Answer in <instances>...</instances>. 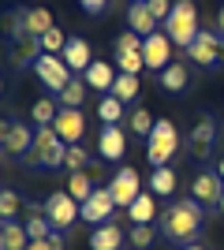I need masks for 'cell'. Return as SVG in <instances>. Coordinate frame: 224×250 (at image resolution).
Segmentation results:
<instances>
[{
  "mask_svg": "<svg viewBox=\"0 0 224 250\" xmlns=\"http://www.w3.org/2000/svg\"><path fill=\"white\" fill-rule=\"evenodd\" d=\"M142 42H146V38H139L135 30H123L116 38V52H142Z\"/></svg>",
  "mask_w": 224,
  "mask_h": 250,
  "instance_id": "cell-38",
  "label": "cell"
},
{
  "mask_svg": "<svg viewBox=\"0 0 224 250\" xmlns=\"http://www.w3.org/2000/svg\"><path fill=\"white\" fill-rule=\"evenodd\" d=\"M0 213H4V220H15V213H19V194L11 187L0 190Z\"/></svg>",
  "mask_w": 224,
  "mask_h": 250,
  "instance_id": "cell-37",
  "label": "cell"
},
{
  "mask_svg": "<svg viewBox=\"0 0 224 250\" xmlns=\"http://www.w3.org/2000/svg\"><path fill=\"white\" fill-rule=\"evenodd\" d=\"M53 220L45 217V213H30V217H26V235H30V239H49V235H53Z\"/></svg>",
  "mask_w": 224,
  "mask_h": 250,
  "instance_id": "cell-30",
  "label": "cell"
},
{
  "mask_svg": "<svg viewBox=\"0 0 224 250\" xmlns=\"http://www.w3.org/2000/svg\"><path fill=\"white\" fill-rule=\"evenodd\" d=\"M56 22H53V11L45 8H30V15H26V30L34 34V38H41V34H49Z\"/></svg>",
  "mask_w": 224,
  "mask_h": 250,
  "instance_id": "cell-27",
  "label": "cell"
},
{
  "mask_svg": "<svg viewBox=\"0 0 224 250\" xmlns=\"http://www.w3.org/2000/svg\"><path fill=\"white\" fill-rule=\"evenodd\" d=\"M41 49H45V52H53V56H60V52L67 49V38H64V30H60V26H53L49 34H41Z\"/></svg>",
  "mask_w": 224,
  "mask_h": 250,
  "instance_id": "cell-36",
  "label": "cell"
},
{
  "mask_svg": "<svg viewBox=\"0 0 224 250\" xmlns=\"http://www.w3.org/2000/svg\"><path fill=\"white\" fill-rule=\"evenodd\" d=\"M94 179L86 176V172H75V176H67V194H71L75 202H79V206H82V202H90V194H94Z\"/></svg>",
  "mask_w": 224,
  "mask_h": 250,
  "instance_id": "cell-26",
  "label": "cell"
},
{
  "mask_svg": "<svg viewBox=\"0 0 224 250\" xmlns=\"http://www.w3.org/2000/svg\"><path fill=\"white\" fill-rule=\"evenodd\" d=\"M90 247H94V250H123V231H120V224H116V220H108V224L94 228Z\"/></svg>",
  "mask_w": 224,
  "mask_h": 250,
  "instance_id": "cell-18",
  "label": "cell"
},
{
  "mask_svg": "<svg viewBox=\"0 0 224 250\" xmlns=\"http://www.w3.org/2000/svg\"><path fill=\"white\" fill-rule=\"evenodd\" d=\"M56 116H60V108H56L49 97H38V101H34V120H38V127H53Z\"/></svg>",
  "mask_w": 224,
  "mask_h": 250,
  "instance_id": "cell-31",
  "label": "cell"
},
{
  "mask_svg": "<svg viewBox=\"0 0 224 250\" xmlns=\"http://www.w3.org/2000/svg\"><path fill=\"white\" fill-rule=\"evenodd\" d=\"M26 247H30L26 224H19V220H4V228H0V250H26Z\"/></svg>",
  "mask_w": 224,
  "mask_h": 250,
  "instance_id": "cell-21",
  "label": "cell"
},
{
  "mask_svg": "<svg viewBox=\"0 0 224 250\" xmlns=\"http://www.w3.org/2000/svg\"><path fill=\"white\" fill-rule=\"evenodd\" d=\"M127 30H135L139 38L157 34V19H153V11H149L146 0H131V8H127Z\"/></svg>",
  "mask_w": 224,
  "mask_h": 250,
  "instance_id": "cell-16",
  "label": "cell"
},
{
  "mask_svg": "<svg viewBox=\"0 0 224 250\" xmlns=\"http://www.w3.org/2000/svg\"><path fill=\"white\" fill-rule=\"evenodd\" d=\"M64 161H67V142L56 135V127H38L34 149L22 157V165L34 172H45V168H64Z\"/></svg>",
  "mask_w": 224,
  "mask_h": 250,
  "instance_id": "cell-2",
  "label": "cell"
},
{
  "mask_svg": "<svg viewBox=\"0 0 224 250\" xmlns=\"http://www.w3.org/2000/svg\"><path fill=\"white\" fill-rule=\"evenodd\" d=\"M202 220H205V209L198 206L194 198H180L172 202L168 213L161 217V231H164V239L168 243H194V235L202 231Z\"/></svg>",
  "mask_w": 224,
  "mask_h": 250,
  "instance_id": "cell-1",
  "label": "cell"
},
{
  "mask_svg": "<svg viewBox=\"0 0 224 250\" xmlns=\"http://www.w3.org/2000/svg\"><path fill=\"white\" fill-rule=\"evenodd\" d=\"M86 165H90V153H86V146H82V142H79V146H67V161H64V168H67V172L75 176V172H82Z\"/></svg>",
  "mask_w": 224,
  "mask_h": 250,
  "instance_id": "cell-34",
  "label": "cell"
},
{
  "mask_svg": "<svg viewBox=\"0 0 224 250\" xmlns=\"http://www.w3.org/2000/svg\"><path fill=\"white\" fill-rule=\"evenodd\" d=\"M164 34H168L176 49H191L194 38L202 34V22H198V8H194V0H176L172 4V15L164 19Z\"/></svg>",
  "mask_w": 224,
  "mask_h": 250,
  "instance_id": "cell-3",
  "label": "cell"
},
{
  "mask_svg": "<svg viewBox=\"0 0 224 250\" xmlns=\"http://www.w3.org/2000/svg\"><path fill=\"white\" fill-rule=\"evenodd\" d=\"M82 79H86V86H94V90H101V94H112V83H116L112 63H105V60H94L82 71Z\"/></svg>",
  "mask_w": 224,
  "mask_h": 250,
  "instance_id": "cell-19",
  "label": "cell"
},
{
  "mask_svg": "<svg viewBox=\"0 0 224 250\" xmlns=\"http://www.w3.org/2000/svg\"><path fill=\"white\" fill-rule=\"evenodd\" d=\"M34 138H38V131H30L26 124L4 120V153L8 157H26L34 149Z\"/></svg>",
  "mask_w": 224,
  "mask_h": 250,
  "instance_id": "cell-11",
  "label": "cell"
},
{
  "mask_svg": "<svg viewBox=\"0 0 224 250\" xmlns=\"http://www.w3.org/2000/svg\"><path fill=\"white\" fill-rule=\"evenodd\" d=\"M183 250H202V247H194V243H187V247H183Z\"/></svg>",
  "mask_w": 224,
  "mask_h": 250,
  "instance_id": "cell-45",
  "label": "cell"
},
{
  "mask_svg": "<svg viewBox=\"0 0 224 250\" xmlns=\"http://www.w3.org/2000/svg\"><path fill=\"white\" fill-rule=\"evenodd\" d=\"M112 209H116V202H112L108 187H97L94 194H90V202H82V220L101 228V224H108V220H112Z\"/></svg>",
  "mask_w": 224,
  "mask_h": 250,
  "instance_id": "cell-14",
  "label": "cell"
},
{
  "mask_svg": "<svg viewBox=\"0 0 224 250\" xmlns=\"http://www.w3.org/2000/svg\"><path fill=\"white\" fill-rule=\"evenodd\" d=\"M149 190H153L157 198H172V194H176V172H172V168H153Z\"/></svg>",
  "mask_w": 224,
  "mask_h": 250,
  "instance_id": "cell-24",
  "label": "cell"
},
{
  "mask_svg": "<svg viewBox=\"0 0 224 250\" xmlns=\"http://www.w3.org/2000/svg\"><path fill=\"white\" fill-rule=\"evenodd\" d=\"M187 56L198 67H217V63H224V38L217 30H202L194 38V45L187 49Z\"/></svg>",
  "mask_w": 224,
  "mask_h": 250,
  "instance_id": "cell-8",
  "label": "cell"
},
{
  "mask_svg": "<svg viewBox=\"0 0 224 250\" xmlns=\"http://www.w3.org/2000/svg\"><path fill=\"white\" fill-rule=\"evenodd\" d=\"M221 213H224V198H221Z\"/></svg>",
  "mask_w": 224,
  "mask_h": 250,
  "instance_id": "cell-46",
  "label": "cell"
},
{
  "mask_svg": "<svg viewBox=\"0 0 224 250\" xmlns=\"http://www.w3.org/2000/svg\"><path fill=\"white\" fill-rule=\"evenodd\" d=\"M191 198L209 213V209H221V198H224V179L217 168H202L198 176L191 179Z\"/></svg>",
  "mask_w": 224,
  "mask_h": 250,
  "instance_id": "cell-5",
  "label": "cell"
},
{
  "mask_svg": "<svg viewBox=\"0 0 224 250\" xmlns=\"http://www.w3.org/2000/svg\"><path fill=\"white\" fill-rule=\"evenodd\" d=\"M97 116H101V124H120L123 120V101L112 94L101 97V104H97Z\"/></svg>",
  "mask_w": 224,
  "mask_h": 250,
  "instance_id": "cell-28",
  "label": "cell"
},
{
  "mask_svg": "<svg viewBox=\"0 0 224 250\" xmlns=\"http://www.w3.org/2000/svg\"><path fill=\"white\" fill-rule=\"evenodd\" d=\"M172 45H176V42H172L164 30L149 34L146 42H142V60H146L149 71H157V75H161V71H164V67L172 63Z\"/></svg>",
  "mask_w": 224,
  "mask_h": 250,
  "instance_id": "cell-10",
  "label": "cell"
},
{
  "mask_svg": "<svg viewBox=\"0 0 224 250\" xmlns=\"http://www.w3.org/2000/svg\"><path fill=\"white\" fill-rule=\"evenodd\" d=\"M34 71L41 79V86H49L53 94H64V86L75 79V71L64 63V56H53V52H41L38 63H34Z\"/></svg>",
  "mask_w": 224,
  "mask_h": 250,
  "instance_id": "cell-6",
  "label": "cell"
},
{
  "mask_svg": "<svg viewBox=\"0 0 224 250\" xmlns=\"http://www.w3.org/2000/svg\"><path fill=\"white\" fill-rule=\"evenodd\" d=\"M116 67L123 75H139L146 67V60H142V52H116Z\"/></svg>",
  "mask_w": 224,
  "mask_h": 250,
  "instance_id": "cell-35",
  "label": "cell"
},
{
  "mask_svg": "<svg viewBox=\"0 0 224 250\" xmlns=\"http://www.w3.org/2000/svg\"><path fill=\"white\" fill-rule=\"evenodd\" d=\"M187 83H191V75H187V67H183L180 60H172L164 71H161V86L168 90V94H183L187 90Z\"/></svg>",
  "mask_w": 224,
  "mask_h": 250,
  "instance_id": "cell-23",
  "label": "cell"
},
{
  "mask_svg": "<svg viewBox=\"0 0 224 250\" xmlns=\"http://www.w3.org/2000/svg\"><path fill=\"white\" fill-rule=\"evenodd\" d=\"M213 142H217V120H213V116H202V120L194 124L191 138H187V149H191V157L205 161L209 149H213Z\"/></svg>",
  "mask_w": 224,
  "mask_h": 250,
  "instance_id": "cell-13",
  "label": "cell"
},
{
  "mask_svg": "<svg viewBox=\"0 0 224 250\" xmlns=\"http://www.w3.org/2000/svg\"><path fill=\"white\" fill-rule=\"evenodd\" d=\"M26 250H53V247H49V239H30V247H26Z\"/></svg>",
  "mask_w": 224,
  "mask_h": 250,
  "instance_id": "cell-42",
  "label": "cell"
},
{
  "mask_svg": "<svg viewBox=\"0 0 224 250\" xmlns=\"http://www.w3.org/2000/svg\"><path fill=\"white\" fill-rule=\"evenodd\" d=\"M45 217L53 220L56 231H67L75 220L82 217V206H79L67 190H56V194H49V198H45Z\"/></svg>",
  "mask_w": 224,
  "mask_h": 250,
  "instance_id": "cell-7",
  "label": "cell"
},
{
  "mask_svg": "<svg viewBox=\"0 0 224 250\" xmlns=\"http://www.w3.org/2000/svg\"><path fill=\"white\" fill-rule=\"evenodd\" d=\"M217 34L224 38V4H221V11H217Z\"/></svg>",
  "mask_w": 224,
  "mask_h": 250,
  "instance_id": "cell-43",
  "label": "cell"
},
{
  "mask_svg": "<svg viewBox=\"0 0 224 250\" xmlns=\"http://www.w3.org/2000/svg\"><path fill=\"white\" fill-rule=\"evenodd\" d=\"M79 4H82V8L90 11V15H101V11L108 8V0H79Z\"/></svg>",
  "mask_w": 224,
  "mask_h": 250,
  "instance_id": "cell-40",
  "label": "cell"
},
{
  "mask_svg": "<svg viewBox=\"0 0 224 250\" xmlns=\"http://www.w3.org/2000/svg\"><path fill=\"white\" fill-rule=\"evenodd\" d=\"M127 217H131V224H153V217H157V194H153V190H142L139 198L131 202Z\"/></svg>",
  "mask_w": 224,
  "mask_h": 250,
  "instance_id": "cell-20",
  "label": "cell"
},
{
  "mask_svg": "<svg viewBox=\"0 0 224 250\" xmlns=\"http://www.w3.org/2000/svg\"><path fill=\"white\" fill-rule=\"evenodd\" d=\"M108 194H112V202H116V209H131V202L142 194V179L135 168H120L116 176H112V183H108Z\"/></svg>",
  "mask_w": 224,
  "mask_h": 250,
  "instance_id": "cell-9",
  "label": "cell"
},
{
  "mask_svg": "<svg viewBox=\"0 0 224 250\" xmlns=\"http://www.w3.org/2000/svg\"><path fill=\"white\" fill-rule=\"evenodd\" d=\"M135 94H139V75H123V71H120L116 83H112V97H120V101L127 104Z\"/></svg>",
  "mask_w": 224,
  "mask_h": 250,
  "instance_id": "cell-29",
  "label": "cell"
},
{
  "mask_svg": "<svg viewBox=\"0 0 224 250\" xmlns=\"http://www.w3.org/2000/svg\"><path fill=\"white\" fill-rule=\"evenodd\" d=\"M41 38H22V42H15V49H11V63H15V67H34V63H38V56H41Z\"/></svg>",
  "mask_w": 224,
  "mask_h": 250,
  "instance_id": "cell-22",
  "label": "cell"
},
{
  "mask_svg": "<svg viewBox=\"0 0 224 250\" xmlns=\"http://www.w3.org/2000/svg\"><path fill=\"white\" fill-rule=\"evenodd\" d=\"M176 149H180V131H176V124H172V120H157L153 135L146 138V161L153 168H168Z\"/></svg>",
  "mask_w": 224,
  "mask_h": 250,
  "instance_id": "cell-4",
  "label": "cell"
},
{
  "mask_svg": "<svg viewBox=\"0 0 224 250\" xmlns=\"http://www.w3.org/2000/svg\"><path fill=\"white\" fill-rule=\"evenodd\" d=\"M60 56H64V63L71 67L75 75H82L86 67L94 63V49H90V42H86V38H67V49L60 52Z\"/></svg>",
  "mask_w": 224,
  "mask_h": 250,
  "instance_id": "cell-17",
  "label": "cell"
},
{
  "mask_svg": "<svg viewBox=\"0 0 224 250\" xmlns=\"http://www.w3.org/2000/svg\"><path fill=\"white\" fill-rule=\"evenodd\" d=\"M153 127H157V120H153L146 108H135V112H131V131H135V135L149 138V135H153Z\"/></svg>",
  "mask_w": 224,
  "mask_h": 250,
  "instance_id": "cell-33",
  "label": "cell"
},
{
  "mask_svg": "<svg viewBox=\"0 0 224 250\" xmlns=\"http://www.w3.org/2000/svg\"><path fill=\"white\" fill-rule=\"evenodd\" d=\"M217 172H221V179H224V157H221V165H217Z\"/></svg>",
  "mask_w": 224,
  "mask_h": 250,
  "instance_id": "cell-44",
  "label": "cell"
},
{
  "mask_svg": "<svg viewBox=\"0 0 224 250\" xmlns=\"http://www.w3.org/2000/svg\"><path fill=\"white\" fill-rule=\"evenodd\" d=\"M82 97H86V79L79 75L64 86V94H56V101H60V108H82Z\"/></svg>",
  "mask_w": 224,
  "mask_h": 250,
  "instance_id": "cell-25",
  "label": "cell"
},
{
  "mask_svg": "<svg viewBox=\"0 0 224 250\" xmlns=\"http://www.w3.org/2000/svg\"><path fill=\"white\" fill-rule=\"evenodd\" d=\"M49 247H53V250H64V235H60V231H53V235H49Z\"/></svg>",
  "mask_w": 224,
  "mask_h": 250,
  "instance_id": "cell-41",
  "label": "cell"
},
{
  "mask_svg": "<svg viewBox=\"0 0 224 250\" xmlns=\"http://www.w3.org/2000/svg\"><path fill=\"white\" fill-rule=\"evenodd\" d=\"M153 239H157V228H153V224H135V228H131V247L135 250H149Z\"/></svg>",
  "mask_w": 224,
  "mask_h": 250,
  "instance_id": "cell-32",
  "label": "cell"
},
{
  "mask_svg": "<svg viewBox=\"0 0 224 250\" xmlns=\"http://www.w3.org/2000/svg\"><path fill=\"white\" fill-rule=\"evenodd\" d=\"M56 135L64 138L67 146H79L86 135V116L79 112V108H60V116H56Z\"/></svg>",
  "mask_w": 224,
  "mask_h": 250,
  "instance_id": "cell-15",
  "label": "cell"
},
{
  "mask_svg": "<svg viewBox=\"0 0 224 250\" xmlns=\"http://www.w3.org/2000/svg\"><path fill=\"white\" fill-rule=\"evenodd\" d=\"M146 4H149V11H153V19H157V22H164L172 15V0H146Z\"/></svg>",
  "mask_w": 224,
  "mask_h": 250,
  "instance_id": "cell-39",
  "label": "cell"
},
{
  "mask_svg": "<svg viewBox=\"0 0 224 250\" xmlns=\"http://www.w3.org/2000/svg\"><path fill=\"white\" fill-rule=\"evenodd\" d=\"M97 153L105 161H123L127 153V135L120 124H101V135H97Z\"/></svg>",
  "mask_w": 224,
  "mask_h": 250,
  "instance_id": "cell-12",
  "label": "cell"
}]
</instances>
